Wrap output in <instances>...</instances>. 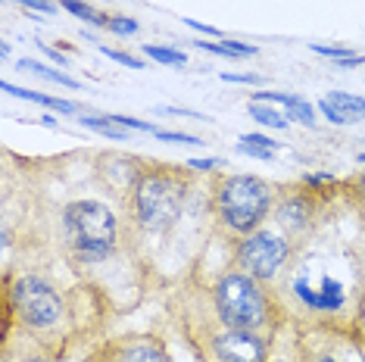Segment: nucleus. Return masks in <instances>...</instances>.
Returning <instances> with one entry per match:
<instances>
[{
	"label": "nucleus",
	"mask_w": 365,
	"mask_h": 362,
	"mask_svg": "<svg viewBox=\"0 0 365 362\" xmlns=\"http://www.w3.org/2000/svg\"><path fill=\"white\" fill-rule=\"evenodd\" d=\"M187 181L178 169H150L138 175L135 187V212L140 228L147 232H163L178 219L185 207Z\"/></svg>",
	"instance_id": "1"
},
{
	"label": "nucleus",
	"mask_w": 365,
	"mask_h": 362,
	"mask_svg": "<svg viewBox=\"0 0 365 362\" xmlns=\"http://www.w3.org/2000/svg\"><path fill=\"white\" fill-rule=\"evenodd\" d=\"M219 362H265V343L253 331H225L212 341Z\"/></svg>",
	"instance_id": "7"
},
{
	"label": "nucleus",
	"mask_w": 365,
	"mask_h": 362,
	"mask_svg": "<svg viewBox=\"0 0 365 362\" xmlns=\"http://www.w3.org/2000/svg\"><path fill=\"white\" fill-rule=\"evenodd\" d=\"M200 47H203V51H210V53L228 56V60H244V56L256 53V47L244 44V41H219V44H212V41H200Z\"/></svg>",
	"instance_id": "13"
},
{
	"label": "nucleus",
	"mask_w": 365,
	"mask_h": 362,
	"mask_svg": "<svg viewBox=\"0 0 365 362\" xmlns=\"http://www.w3.org/2000/svg\"><path fill=\"white\" fill-rule=\"evenodd\" d=\"M294 294L306 303V306L322 309V312H334V309H340L346 303V287L340 284L337 278H331V275L322 278L319 291H312L309 278H297V281H294Z\"/></svg>",
	"instance_id": "8"
},
{
	"label": "nucleus",
	"mask_w": 365,
	"mask_h": 362,
	"mask_svg": "<svg viewBox=\"0 0 365 362\" xmlns=\"http://www.w3.org/2000/svg\"><path fill=\"white\" fill-rule=\"evenodd\" d=\"M16 4L29 6V10H38V13H53V10H56L51 0H16Z\"/></svg>",
	"instance_id": "29"
},
{
	"label": "nucleus",
	"mask_w": 365,
	"mask_h": 362,
	"mask_svg": "<svg viewBox=\"0 0 365 362\" xmlns=\"http://www.w3.org/2000/svg\"><path fill=\"white\" fill-rule=\"evenodd\" d=\"M222 160H190V169H219Z\"/></svg>",
	"instance_id": "33"
},
{
	"label": "nucleus",
	"mask_w": 365,
	"mask_h": 362,
	"mask_svg": "<svg viewBox=\"0 0 365 362\" xmlns=\"http://www.w3.org/2000/svg\"><path fill=\"white\" fill-rule=\"evenodd\" d=\"M359 194H362V197H365V175H362V178H359Z\"/></svg>",
	"instance_id": "35"
},
{
	"label": "nucleus",
	"mask_w": 365,
	"mask_h": 362,
	"mask_svg": "<svg viewBox=\"0 0 365 362\" xmlns=\"http://www.w3.org/2000/svg\"><path fill=\"white\" fill-rule=\"evenodd\" d=\"M29 362H47V359H29Z\"/></svg>",
	"instance_id": "38"
},
{
	"label": "nucleus",
	"mask_w": 365,
	"mask_h": 362,
	"mask_svg": "<svg viewBox=\"0 0 365 362\" xmlns=\"http://www.w3.org/2000/svg\"><path fill=\"white\" fill-rule=\"evenodd\" d=\"M287 116L294 119V122H300V125H315V106L312 103H306L303 97H290V103H287Z\"/></svg>",
	"instance_id": "18"
},
{
	"label": "nucleus",
	"mask_w": 365,
	"mask_h": 362,
	"mask_svg": "<svg viewBox=\"0 0 365 362\" xmlns=\"http://www.w3.org/2000/svg\"><path fill=\"white\" fill-rule=\"evenodd\" d=\"M115 125H122V128H138V131H156L153 125H147L144 119H131V116H110Z\"/></svg>",
	"instance_id": "25"
},
{
	"label": "nucleus",
	"mask_w": 365,
	"mask_h": 362,
	"mask_svg": "<svg viewBox=\"0 0 365 362\" xmlns=\"http://www.w3.org/2000/svg\"><path fill=\"white\" fill-rule=\"evenodd\" d=\"M237 150H244L247 156H253V160H272V150H265V147H253V144H240L237 141Z\"/></svg>",
	"instance_id": "27"
},
{
	"label": "nucleus",
	"mask_w": 365,
	"mask_h": 362,
	"mask_svg": "<svg viewBox=\"0 0 365 362\" xmlns=\"http://www.w3.org/2000/svg\"><path fill=\"white\" fill-rule=\"evenodd\" d=\"M10 306L19 316V322H26L31 328H51L63 316L60 294L53 291L51 281H44L38 275L16 278L10 287Z\"/></svg>",
	"instance_id": "5"
},
{
	"label": "nucleus",
	"mask_w": 365,
	"mask_h": 362,
	"mask_svg": "<svg viewBox=\"0 0 365 362\" xmlns=\"http://www.w3.org/2000/svg\"><path fill=\"white\" fill-rule=\"evenodd\" d=\"M309 51L319 56H328V60H334L340 66H362L365 63V56H356L350 51H344V47H331V44H309Z\"/></svg>",
	"instance_id": "15"
},
{
	"label": "nucleus",
	"mask_w": 365,
	"mask_h": 362,
	"mask_svg": "<svg viewBox=\"0 0 365 362\" xmlns=\"http://www.w3.org/2000/svg\"><path fill=\"white\" fill-rule=\"evenodd\" d=\"M222 81H235V85H256V76H231V72H222Z\"/></svg>",
	"instance_id": "30"
},
{
	"label": "nucleus",
	"mask_w": 365,
	"mask_h": 362,
	"mask_svg": "<svg viewBox=\"0 0 365 362\" xmlns=\"http://www.w3.org/2000/svg\"><path fill=\"white\" fill-rule=\"evenodd\" d=\"M81 125L97 128L101 135L113 138V141H125V138H128V131H122V125H115L110 116H81Z\"/></svg>",
	"instance_id": "16"
},
{
	"label": "nucleus",
	"mask_w": 365,
	"mask_h": 362,
	"mask_svg": "<svg viewBox=\"0 0 365 362\" xmlns=\"http://www.w3.org/2000/svg\"><path fill=\"white\" fill-rule=\"evenodd\" d=\"M235 257H237L240 272H247L256 281H272L290 257V244L281 234L253 232V234H244Z\"/></svg>",
	"instance_id": "6"
},
{
	"label": "nucleus",
	"mask_w": 365,
	"mask_h": 362,
	"mask_svg": "<svg viewBox=\"0 0 365 362\" xmlns=\"http://www.w3.org/2000/svg\"><path fill=\"white\" fill-rule=\"evenodd\" d=\"M215 312L235 331H256L265 322V297L247 272L222 275L215 284Z\"/></svg>",
	"instance_id": "4"
},
{
	"label": "nucleus",
	"mask_w": 365,
	"mask_h": 362,
	"mask_svg": "<svg viewBox=\"0 0 365 362\" xmlns=\"http://www.w3.org/2000/svg\"><path fill=\"white\" fill-rule=\"evenodd\" d=\"M185 26L197 29V31H203V35H222L219 29H212V26H203V22H197V19H185Z\"/></svg>",
	"instance_id": "32"
},
{
	"label": "nucleus",
	"mask_w": 365,
	"mask_h": 362,
	"mask_svg": "<svg viewBox=\"0 0 365 362\" xmlns=\"http://www.w3.org/2000/svg\"><path fill=\"white\" fill-rule=\"evenodd\" d=\"M106 29H110L113 35H135L138 22L128 19V16H106Z\"/></svg>",
	"instance_id": "21"
},
{
	"label": "nucleus",
	"mask_w": 365,
	"mask_h": 362,
	"mask_svg": "<svg viewBox=\"0 0 365 362\" xmlns=\"http://www.w3.org/2000/svg\"><path fill=\"white\" fill-rule=\"evenodd\" d=\"M359 162H365V153H359Z\"/></svg>",
	"instance_id": "37"
},
{
	"label": "nucleus",
	"mask_w": 365,
	"mask_h": 362,
	"mask_svg": "<svg viewBox=\"0 0 365 362\" xmlns=\"http://www.w3.org/2000/svg\"><path fill=\"white\" fill-rule=\"evenodd\" d=\"M115 362H169V353L160 341H135L128 347H122Z\"/></svg>",
	"instance_id": "11"
},
{
	"label": "nucleus",
	"mask_w": 365,
	"mask_h": 362,
	"mask_svg": "<svg viewBox=\"0 0 365 362\" xmlns=\"http://www.w3.org/2000/svg\"><path fill=\"white\" fill-rule=\"evenodd\" d=\"M153 135L160 138V141H169V144H187V147H200L203 144L197 135H181V131H160V128H156Z\"/></svg>",
	"instance_id": "22"
},
{
	"label": "nucleus",
	"mask_w": 365,
	"mask_h": 362,
	"mask_svg": "<svg viewBox=\"0 0 365 362\" xmlns=\"http://www.w3.org/2000/svg\"><path fill=\"white\" fill-rule=\"evenodd\" d=\"M19 69H29V72H35V76L47 78V81H56V85H63V88H81L78 81H72L69 76H63V72H56V69H47L44 63H31V60H22V63H19Z\"/></svg>",
	"instance_id": "17"
},
{
	"label": "nucleus",
	"mask_w": 365,
	"mask_h": 362,
	"mask_svg": "<svg viewBox=\"0 0 365 362\" xmlns=\"http://www.w3.org/2000/svg\"><path fill=\"white\" fill-rule=\"evenodd\" d=\"M290 97L294 94H281V90H259V94H256V100L259 103H290Z\"/></svg>",
	"instance_id": "26"
},
{
	"label": "nucleus",
	"mask_w": 365,
	"mask_h": 362,
	"mask_svg": "<svg viewBox=\"0 0 365 362\" xmlns=\"http://www.w3.org/2000/svg\"><path fill=\"white\" fill-rule=\"evenodd\" d=\"M247 113L259 122V125H265V128H275V131H284L287 128V116H281L278 110H269V106H262L259 100H253L250 106H247Z\"/></svg>",
	"instance_id": "14"
},
{
	"label": "nucleus",
	"mask_w": 365,
	"mask_h": 362,
	"mask_svg": "<svg viewBox=\"0 0 365 362\" xmlns=\"http://www.w3.org/2000/svg\"><path fill=\"white\" fill-rule=\"evenodd\" d=\"M63 228L72 253L81 262H101L115 247V216L97 200H76L63 212Z\"/></svg>",
	"instance_id": "2"
},
{
	"label": "nucleus",
	"mask_w": 365,
	"mask_h": 362,
	"mask_svg": "<svg viewBox=\"0 0 365 362\" xmlns=\"http://www.w3.org/2000/svg\"><path fill=\"white\" fill-rule=\"evenodd\" d=\"M160 113H169V116H187V119H210V116H203V113L181 110V106H160Z\"/></svg>",
	"instance_id": "28"
},
{
	"label": "nucleus",
	"mask_w": 365,
	"mask_h": 362,
	"mask_svg": "<svg viewBox=\"0 0 365 362\" xmlns=\"http://www.w3.org/2000/svg\"><path fill=\"white\" fill-rule=\"evenodd\" d=\"M144 53H147V56H153V60H156V63H163V66H187V56L181 53V51H172V47L147 44V47H144Z\"/></svg>",
	"instance_id": "19"
},
{
	"label": "nucleus",
	"mask_w": 365,
	"mask_h": 362,
	"mask_svg": "<svg viewBox=\"0 0 365 362\" xmlns=\"http://www.w3.org/2000/svg\"><path fill=\"white\" fill-rule=\"evenodd\" d=\"M319 362H337V359H331V356H322Z\"/></svg>",
	"instance_id": "36"
},
{
	"label": "nucleus",
	"mask_w": 365,
	"mask_h": 362,
	"mask_svg": "<svg viewBox=\"0 0 365 362\" xmlns=\"http://www.w3.org/2000/svg\"><path fill=\"white\" fill-rule=\"evenodd\" d=\"M319 110L334 125H356L365 119V97L350 94V90H331L328 97L319 100Z\"/></svg>",
	"instance_id": "9"
},
{
	"label": "nucleus",
	"mask_w": 365,
	"mask_h": 362,
	"mask_svg": "<svg viewBox=\"0 0 365 362\" xmlns=\"http://www.w3.org/2000/svg\"><path fill=\"white\" fill-rule=\"evenodd\" d=\"M215 210L237 234H253L272 210V191L256 175H231L215 191Z\"/></svg>",
	"instance_id": "3"
},
{
	"label": "nucleus",
	"mask_w": 365,
	"mask_h": 362,
	"mask_svg": "<svg viewBox=\"0 0 365 362\" xmlns=\"http://www.w3.org/2000/svg\"><path fill=\"white\" fill-rule=\"evenodd\" d=\"M356 328H359V334L365 337V303L359 306V319H356Z\"/></svg>",
	"instance_id": "34"
},
{
	"label": "nucleus",
	"mask_w": 365,
	"mask_h": 362,
	"mask_svg": "<svg viewBox=\"0 0 365 362\" xmlns=\"http://www.w3.org/2000/svg\"><path fill=\"white\" fill-rule=\"evenodd\" d=\"M4 94H13V97H22V100H31V103H44V106H53V110L66 113V116H76L78 106L69 103V100H60V97H51V94H38V90H29V88H16L10 81H4Z\"/></svg>",
	"instance_id": "12"
},
{
	"label": "nucleus",
	"mask_w": 365,
	"mask_h": 362,
	"mask_svg": "<svg viewBox=\"0 0 365 362\" xmlns=\"http://www.w3.org/2000/svg\"><path fill=\"white\" fill-rule=\"evenodd\" d=\"M312 219V207L306 197H287L278 207V222L287 228V232H303Z\"/></svg>",
	"instance_id": "10"
},
{
	"label": "nucleus",
	"mask_w": 365,
	"mask_h": 362,
	"mask_svg": "<svg viewBox=\"0 0 365 362\" xmlns=\"http://www.w3.org/2000/svg\"><path fill=\"white\" fill-rule=\"evenodd\" d=\"M63 6H66V10H69L72 16H78L81 22H91V26H106V16L97 13V10H91V6L81 4V0H63Z\"/></svg>",
	"instance_id": "20"
},
{
	"label": "nucleus",
	"mask_w": 365,
	"mask_h": 362,
	"mask_svg": "<svg viewBox=\"0 0 365 362\" xmlns=\"http://www.w3.org/2000/svg\"><path fill=\"white\" fill-rule=\"evenodd\" d=\"M38 47H41V51H44L47 56H51V60H56V63H60V66H66V63H69V56L56 53V51H53V47H47V44H44V41H38Z\"/></svg>",
	"instance_id": "31"
},
{
	"label": "nucleus",
	"mask_w": 365,
	"mask_h": 362,
	"mask_svg": "<svg viewBox=\"0 0 365 362\" xmlns=\"http://www.w3.org/2000/svg\"><path fill=\"white\" fill-rule=\"evenodd\" d=\"M240 144H253V147H265V150L275 153L278 150V141H272V138L265 135H240Z\"/></svg>",
	"instance_id": "24"
},
{
	"label": "nucleus",
	"mask_w": 365,
	"mask_h": 362,
	"mask_svg": "<svg viewBox=\"0 0 365 362\" xmlns=\"http://www.w3.org/2000/svg\"><path fill=\"white\" fill-rule=\"evenodd\" d=\"M101 51H103V56H110V60L128 66V69H144V63H140L138 56H128V53H122V51H110V47H101Z\"/></svg>",
	"instance_id": "23"
}]
</instances>
